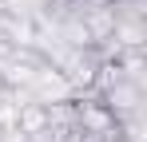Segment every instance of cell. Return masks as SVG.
<instances>
[{
	"label": "cell",
	"mask_w": 147,
	"mask_h": 142,
	"mask_svg": "<svg viewBox=\"0 0 147 142\" xmlns=\"http://www.w3.org/2000/svg\"><path fill=\"white\" fill-rule=\"evenodd\" d=\"M99 63H103L99 47H64L52 59V67L64 75V83L72 87V95H88L92 91V83L99 75Z\"/></svg>",
	"instance_id": "cell-1"
},
{
	"label": "cell",
	"mask_w": 147,
	"mask_h": 142,
	"mask_svg": "<svg viewBox=\"0 0 147 142\" xmlns=\"http://www.w3.org/2000/svg\"><path fill=\"white\" fill-rule=\"evenodd\" d=\"M72 115H76V126H80L84 134H92L96 142H119L115 115L99 103L96 95H76L72 99Z\"/></svg>",
	"instance_id": "cell-2"
}]
</instances>
